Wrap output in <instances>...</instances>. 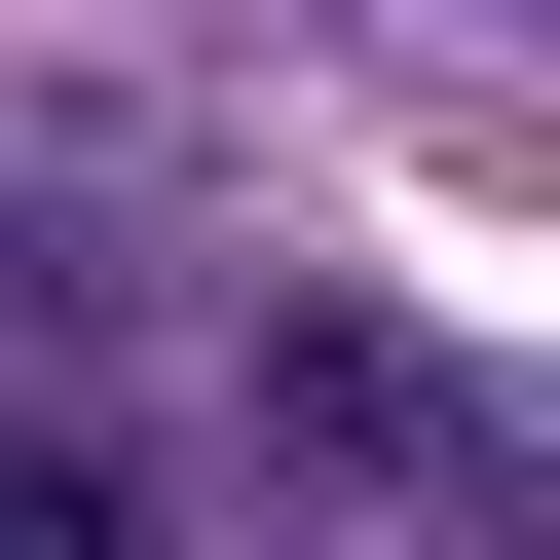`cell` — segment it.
I'll use <instances>...</instances> for the list:
<instances>
[{
  "label": "cell",
  "mask_w": 560,
  "mask_h": 560,
  "mask_svg": "<svg viewBox=\"0 0 560 560\" xmlns=\"http://www.w3.org/2000/svg\"><path fill=\"white\" fill-rule=\"evenodd\" d=\"M300 448H337V486H448V523H486V374H411V337H300Z\"/></svg>",
  "instance_id": "cell-1"
},
{
  "label": "cell",
  "mask_w": 560,
  "mask_h": 560,
  "mask_svg": "<svg viewBox=\"0 0 560 560\" xmlns=\"http://www.w3.org/2000/svg\"><path fill=\"white\" fill-rule=\"evenodd\" d=\"M0 560H150V448H75V411H38V448H0Z\"/></svg>",
  "instance_id": "cell-2"
},
{
  "label": "cell",
  "mask_w": 560,
  "mask_h": 560,
  "mask_svg": "<svg viewBox=\"0 0 560 560\" xmlns=\"http://www.w3.org/2000/svg\"><path fill=\"white\" fill-rule=\"evenodd\" d=\"M0 337H75V224H0Z\"/></svg>",
  "instance_id": "cell-3"
},
{
  "label": "cell",
  "mask_w": 560,
  "mask_h": 560,
  "mask_svg": "<svg viewBox=\"0 0 560 560\" xmlns=\"http://www.w3.org/2000/svg\"><path fill=\"white\" fill-rule=\"evenodd\" d=\"M448 560H560V523H448Z\"/></svg>",
  "instance_id": "cell-4"
},
{
  "label": "cell",
  "mask_w": 560,
  "mask_h": 560,
  "mask_svg": "<svg viewBox=\"0 0 560 560\" xmlns=\"http://www.w3.org/2000/svg\"><path fill=\"white\" fill-rule=\"evenodd\" d=\"M523 38H560V0H523Z\"/></svg>",
  "instance_id": "cell-5"
}]
</instances>
